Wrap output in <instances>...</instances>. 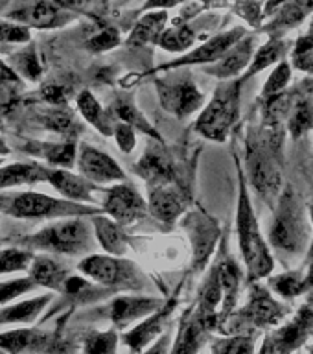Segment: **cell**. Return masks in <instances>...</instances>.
Segmentation results:
<instances>
[{
	"label": "cell",
	"mask_w": 313,
	"mask_h": 354,
	"mask_svg": "<svg viewBox=\"0 0 313 354\" xmlns=\"http://www.w3.org/2000/svg\"><path fill=\"white\" fill-rule=\"evenodd\" d=\"M21 243L30 251L37 249L57 254H82L93 249V234L83 216H72L46 225L32 236L21 240Z\"/></svg>",
	"instance_id": "1"
},
{
	"label": "cell",
	"mask_w": 313,
	"mask_h": 354,
	"mask_svg": "<svg viewBox=\"0 0 313 354\" xmlns=\"http://www.w3.org/2000/svg\"><path fill=\"white\" fill-rule=\"evenodd\" d=\"M242 177V171H240ZM238 238L242 248L243 260L247 266L249 281H256L260 277H265L273 270V259H271L264 238L260 234L258 221L254 218L251 209L247 190L243 185V177L240 179V201H238Z\"/></svg>",
	"instance_id": "2"
},
{
	"label": "cell",
	"mask_w": 313,
	"mask_h": 354,
	"mask_svg": "<svg viewBox=\"0 0 313 354\" xmlns=\"http://www.w3.org/2000/svg\"><path fill=\"white\" fill-rule=\"evenodd\" d=\"M6 214L19 220H54V218H72V216H93L99 212L96 207L76 203L70 199H59L39 192H24L10 199L4 209Z\"/></svg>",
	"instance_id": "3"
},
{
	"label": "cell",
	"mask_w": 313,
	"mask_h": 354,
	"mask_svg": "<svg viewBox=\"0 0 313 354\" xmlns=\"http://www.w3.org/2000/svg\"><path fill=\"white\" fill-rule=\"evenodd\" d=\"M238 113H240V83H221L214 98L210 100V104L205 107L196 122V129L210 140L223 142L234 122L238 120Z\"/></svg>",
	"instance_id": "4"
},
{
	"label": "cell",
	"mask_w": 313,
	"mask_h": 354,
	"mask_svg": "<svg viewBox=\"0 0 313 354\" xmlns=\"http://www.w3.org/2000/svg\"><path fill=\"white\" fill-rule=\"evenodd\" d=\"M79 271L102 286L118 290H138L142 288V275L137 266L115 254H88L79 262Z\"/></svg>",
	"instance_id": "5"
},
{
	"label": "cell",
	"mask_w": 313,
	"mask_h": 354,
	"mask_svg": "<svg viewBox=\"0 0 313 354\" xmlns=\"http://www.w3.org/2000/svg\"><path fill=\"white\" fill-rule=\"evenodd\" d=\"M303 207L295 194L286 192L278 203L276 220L271 227V242L282 251L298 253L306 242V223Z\"/></svg>",
	"instance_id": "6"
},
{
	"label": "cell",
	"mask_w": 313,
	"mask_h": 354,
	"mask_svg": "<svg viewBox=\"0 0 313 354\" xmlns=\"http://www.w3.org/2000/svg\"><path fill=\"white\" fill-rule=\"evenodd\" d=\"M275 137L264 142H249L247 166L254 188L267 201L275 198L281 188V166L276 162Z\"/></svg>",
	"instance_id": "7"
},
{
	"label": "cell",
	"mask_w": 313,
	"mask_h": 354,
	"mask_svg": "<svg viewBox=\"0 0 313 354\" xmlns=\"http://www.w3.org/2000/svg\"><path fill=\"white\" fill-rule=\"evenodd\" d=\"M157 93L160 105L177 118H187L203 105V93L193 83L192 77L173 76L157 80Z\"/></svg>",
	"instance_id": "8"
},
{
	"label": "cell",
	"mask_w": 313,
	"mask_h": 354,
	"mask_svg": "<svg viewBox=\"0 0 313 354\" xmlns=\"http://www.w3.org/2000/svg\"><path fill=\"white\" fill-rule=\"evenodd\" d=\"M102 210L116 223L126 227L148 214V203L135 188L118 183L107 190Z\"/></svg>",
	"instance_id": "9"
},
{
	"label": "cell",
	"mask_w": 313,
	"mask_h": 354,
	"mask_svg": "<svg viewBox=\"0 0 313 354\" xmlns=\"http://www.w3.org/2000/svg\"><path fill=\"white\" fill-rule=\"evenodd\" d=\"M312 328L313 310L308 306L301 308V312L293 317L292 323L276 328L275 332H271L269 336L265 337L260 354H292L306 342Z\"/></svg>",
	"instance_id": "10"
},
{
	"label": "cell",
	"mask_w": 313,
	"mask_h": 354,
	"mask_svg": "<svg viewBox=\"0 0 313 354\" xmlns=\"http://www.w3.org/2000/svg\"><path fill=\"white\" fill-rule=\"evenodd\" d=\"M77 168H79V176L85 177L93 185H105V183L126 179V174L116 165V160L91 144H82V148L77 151Z\"/></svg>",
	"instance_id": "11"
},
{
	"label": "cell",
	"mask_w": 313,
	"mask_h": 354,
	"mask_svg": "<svg viewBox=\"0 0 313 354\" xmlns=\"http://www.w3.org/2000/svg\"><path fill=\"white\" fill-rule=\"evenodd\" d=\"M184 227H187L190 240H192L193 266H196L198 271L203 270L207 260L210 259V254L214 251L218 234H220V227H218L216 220H212L209 214H205L201 210L188 216Z\"/></svg>",
	"instance_id": "12"
},
{
	"label": "cell",
	"mask_w": 313,
	"mask_h": 354,
	"mask_svg": "<svg viewBox=\"0 0 313 354\" xmlns=\"http://www.w3.org/2000/svg\"><path fill=\"white\" fill-rule=\"evenodd\" d=\"M286 315V308L278 304L275 299L271 297L267 290L260 286H254L251 290L247 306L240 312V323L245 326H271L281 323V319Z\"/></svg>",
	"instance_id": "13"
},
{
	"label": "cell",
	"mask_w": 313,
	"mask_h": 354,
	"mask_svg": "<svg viewBox=\"0 0 313 354\" xmlns=\"http://www.w3.org/2000/svg\"><path fill=\"white\" fill-rule=\"evenodd\" d=\"M138 176L148 181V187L171 185L176 181V165L166 146H148L146 153L135 166Z\"/></svg>",
	"instance_id": "14"
},
{
	"label": "cell",
	"mask_w": 313,
	"mask_h": 354,
	"mask_svg": "<svg viewBox=\"0 0 313 354\" xmlns=\"http://www.w3.org/2000/svg\"><path fill=\"white\" fill-rule=\"evenodd\" d=\"M243 37L242 28L231 30V32L221 33L218 37L210 39L205 44H201L199 48H196L190 54L182 55L181 59L171 61L168 65H162L159 71H170V68H177V66H187V65H203V63H216L220 59L221 55L225 54L227 50L234 46V44Z\"/></svg>",
	"instance_id": "15"
},
{
	"label": "cell",
	"mask_w": 313,
	"mask_h": 354,
	"mask_svg": "<svg viewBox=\"0 0 313 354\" xmlns=\"http://www.w3.org/2000/svg\"><path fill=\"white\" fill-rule=\"evenodd\" d=\"M164 304V299L138 297V295H124L116 297L111 304V321L116 328H126L135 321H140L153 314Z\"/></svg>",
	"instance_id": "16"
},
{
	"label": "cell",
	"mask_w": 313,
	"mask_h": 354,
	"mask_svg": "<svg viewBox=\"0 0 313 354\" xmlns=\"http://www.w3.org/2000/svg\"><path fill=\"white\" fill-rule=\"evenodd\" d=\"M173 308H176V297L170 299V301H164V304L157 312L149 314L148 317H144L140 325H137L133 330L127 332L126 336H124V342L129 345L133 353H142L144 348L148 347L155 337H159L162 334L166 321L171 315Z\"/></svg>",
	"instance_id": "17"
},
{
	"label": "cell",
	"mask_w": 313,
	"mask_h": 354,
	"mask_svg": "<svg viewBox=\"0 0 313 354\" xmlns=\"http://www.w3.org/2000/svg\"><path fill=\"white\" fill-rule=\"evenodd\" d=\"M184 210V199L182 194L171 185H160V187H149L148 212L162 223H173Z\"/></svg>",
	"instance_id": "18"
},
{
	"label": "cell",
	"mask_w": 313,
	"mask_h": 354,
	"mask_svg": "<svg viewBox=\"0 0 313 354\" xmlns=\"http://www.w3.org/2000/svg\"><path fill=\"white\" fill-rule=\"evenodd\" d=\"M46 181L52 187L65 196V199L76 201V203H93V190L96 185L87 181L83 176H74L72 171L65 168H48Z\"/></svg>",
	"instance_id": "19"
},
{
	"label": "cell",
	"mask_w": 313,
	"mask_h": 354,
	"mask_svg": "<svg viewBox=\"0 0 313 354\" xmlns=\"http://www.w3.org/2000/svg\"><path fill=\"white\" fill-rule=\"evenodd\" d=\"M209 330V323L203 319V315L199 314L198 310L193 308L192 312L184 315L179 334H177L176 345L170 348V354H198Z\"/></svg>",
	"instance_id": "20"
},
{
	"label": "cell",
	"mask_w": 313,
	"mask_h": 354,
	"mask_svg": "<svg viewBox=\"0 0 313 354\" xmlns=\"http://www.w3.org/2000/svg\"><path fill=\"white\" fill-rule=\"evenodd\" d=\"M30 270V279L35 282V286H44L55 292L65 290V282L68 279V270L59 260L52 259L48 254H33L32 262L28 266Z\"/></svg>",
	"instance_id": "21"
},
{
	"label": "cell",
	"mask_w": 313,
	"mask_h": 354,
	"mask_svg": "<svg viewBox=\"0 0 313 354\" xmlns=\"http://www.w3.org/2000/svg\"><path fill=\"white\" fill-rule=\"evenodd\" d=\"M91 223H93L94 236L98 238L105 253L115 254V257H122L126 253L129 248V238L120 223H116L113 218L107 214H99V212L93 214Z\"/></svg>",
	"instance_id": "22"
},
{
	"label": "cell",
	"mask_w": 313,
	"mask_h": 354,
	"mask_svg": "<svg viewBox=\"0 0 313 354\" xmlns=\"http://www.w3.org/2000/svg\"><path fill=\"white\" fill-rule=\"evenodd\" d=\"M48 345V334L39 328H15L0 334V353H39Z\"/></svg>",
	"instance_id": "23"
},
{
	"label": "cell",
	"mask_w": 313,
	"mask_h": 354,
	"mask_svg": "<svg viewBox=\"0 0 313 354\" xmlns=\"http://www.w3.org/2000/svg\"><path fill=\"white\" fill-rule=\"evenodd\" d=\"M251 54H253V39L247 37L243 41L240 39L234 46H231L220 59L216 61V65L209 66L207 72L218 77L236 76L247 66V63L251 61Z\"/></svg>",
	"instance_id": "24"
},
{
	"label": "cell",
	"mask_w": 313,
	"mask_h": 354,
	"mask_svg": "<svg viewBox=\"0 0 313 354\" xmlns=\"http://www.w3.org/2000/svg\"><path fill=\"white\" fill-rule=\"evenodd\" d=\"M46 174L48 168L39 162H13V165L0 166V190L46 181Z\"/></svg>",
	"instance_id": "25"
},
{
	"label": "cell",
	"mask_w": 313,
	"mask_h": 354,
	"mask_svg": "<svg viewBox=\"0 0 313 354\" xmlns=\"http://www.w3.org/2000/svg\"><path fill=\"white\" fill-rule=\"evenodd\" d=\"M26 151L37 155L43 160H46L48 165L59 166L65 170H70L72 166L76 165V151L77 146L72 140L66 142H30L28 144Z\"/></svg>",
	"instance_id": "26"
},
{
	"label": "cell",
	"mask_w": 313,
	"mask_h": 354,
	"mask_svg": "<svg viewBox=\"0 0 313 354\" xmlns=\"http://www.w3.org/2000/svg\"><path fill=\"white\" fill-rule=\"evenodd\" d=\"M77 109H79L83 118H85L91 126L96 127L102 135H105V137H111V135H113V131H115L113 116L98 104V100L94 98L88 91H83V93L77 96Z\"/></svg>",
	"instance_id": "27"
},
{
	"label": "cell",
	"mask_w": 313,
	"mask_h": 354,
	"mask_svg": "<svg viewBox=\"0 0 313 354\" xmlns=\"http://www.w3.org/2000/svg\"><path fill=\"white\" fill-rule=\"evenodd\" d=\"M166 21H168V15H166L164 10L144 15L137 22V26L133 28L129 44H133V46H142L146 43H157L160 33L164 32Z\"/></svg>",
	"instance_id": "28"
},
{
	"label": "cell",
	"mask_w": 313,
	"mask_h": 354,
	"mask_svg": "<svg viewBox=\"0 0 313 354\" xmlns=\"http://www.w3.org/2000/svg\"><path fill=\"white\" fill-rule=\"evenodd\" d=\"M48 295H41V297L30 299V301H22V303L11 304L8 308L0 310V325L4 323H33L43 308L48 304Z\"/></svg>",
	"instance_id": "29"
},
{
	"label": "cell",
	"mask_w": 313,
	"mask_h": 354,
	"mask_svg": "<svg viewBox=\"0 0 313 354\" xmlns=\"http://www.w3.org/2000/svg\"><path fill=\"white\" fill-rule=\"evenodd\" d=\"M113 118H118L120 122L131 126L135 131H144L146 135H151L155 140H160V137L157 135L153 127L149 126V122L140 115V111L135 107V104L131 102V98H118L115 104L111 105V113Z\"/></svg>",
	"instance_id": "30"
},
{
	"label": "cell",
	"mask_w": 313,
	"mask_h": 354,
	"mask_svg": "<svg viewBox=\"0 0 313 354\" xmlns=\"http://www.w3.org/2000/svg\"><path fill=\"white\" fill-rule=\"evenodd\" d=\"M21 19H24L33 28H55L63 26L65 22H68L70 17L65 15L59 10V6H55L54 2H37Z\"/></svg>",
	"instance_id": "31"
},
{
	"label": "cell",
	"mask_w": 313,
	"mask_h": 354,
	"mask_svg": "<svg viewBox=\"0 0 313 354\" xmlns=\"http://www.w3.org/2000/svg\"><path fill=\"white\" fill-rule=\"evenodd\" d=\"M39 122H41L46 129H50V131L59 133V135H66V137H68V135H77L76 131L82 129L76 120V115H74L66 105L44 111V113L39 115Z\"/></svg>",
	"instance_id": "32"
},
{
	"label": "cell",
	"mask_w": 313,
	"mask_h": 354,
	"mask_svg": "<svg viewBox=\"0 0 313 354\" xmlns=\"http://www.w3.org/2000/svg\"><path fill=\"white\" fill-rule=\"evenodd\" d=\"M196 41V33L188 26L170 28L160 33V37L157 39V43L160 44V48L168 50V52H182V50L190 48Z\"/></svg>",
	"instance_id": "33"
},
{
	"label": "cell",
	"mask_w": 313,
	"mask_h": 354,
	"mask_svg": "<svg viewBox=\"0 0 313 354\" xmlns=\"http://www.w3.org/2000/svg\"><path fill=\"white\" fill-rule=\"evenodd\" d=\"M287 126L293 137L298 138L304 133H308L313 126V111L308 102H297L292 105L287 115Z\"/></svg>",
	"instance_id": "34"
},
{
	"label": "cell",
	"mask_w": 313,
	"mask_h": 354,
	"mask_svg": "<svg viewBox=\"0 0 313 354\" xmlns=\"http://www.w3.org/2000/svg\"><path fill=\"white\" fill-rule=\"evenodd\" d=\"M32 259L33 251H30V249H2V251H0V275L28 270V266H30Z\"/></svg>",
	"instance_id": "35"
},
{
	"label": "cell",
	"mask_w": 313,
	"mask_h": 354,
	"mask_svg": "<svg viewBox=\"0 0 313 354\" xmlns=\"http://www.w3.org/2000/svg\"><path fill=\"white\" fill-rule=\"evenodd\" d=\"M212 354H254V339L245 334L221 337L212 343Z\"/></svg>",
	"instance_id": "36"
},
{
	"label": "cell",
	"mask_w": 313,
	"mask_h": 354,
	"mask_svg": "<svg viewBox=\"0 0 313 354\" xmlns=\"http://www.w3.org/2000/svg\"><path fill=\"white\" fill-rule=\"evenodd\" d=\"M310 11H313V0H290V2H284L281 15L276 19V26H295L308 15Z\"/></svg>",
	"instance_id": "37"
},
{
	"label": "cell",
	"mask_w": 313,
	"mask_h": 354,
	"mask_svg": "<svg viewBox=\"0 0 313 354\" xmlns=\"http://www.w3.org/2000/svg\"><path fill=\"white\" fill-rule=\"evenodd\" d=\"M282 54H284V44L281 43V41H269V43L265 44V46H262L260 48V52L256 55H254L253 63H251V66H249L247 74H245V77H251L254 76L256 72L264 71L265 66L273 65V63H276V61L281 59Z\"/></svg>",
	"instance_id": "38"
},
{
	"label": "cell",
	"mask_w": 313,
	"mask_h": 354,
	"mask_svg": "<svg viewBox=\"0 0 313 354\" xmlns=\"http://www.w3.org/2000/svg\"><path fill=\"white\" fill-rule=\"evenodd\" d=\"M118 336L115 330L94 332L85 342V354H116Z\"/></svg>",
	"instance_id": "39"
},
{
	"label": "cell",
	"mask_w": 313,
	"mask_h": 354,
	"mask_svg": "<svg viewBox=\"0 0 313 354\" xmlns=\"http://www.w3.org/2000/svg\"><path fill=\"white\" fill-rule=\"evenodd\" d=\"M33 288H35V282L32 279H17V281L0 282V304L11 303L13 299L32 292Z\"/></svg>",
	"instance_id": "40"
},
{
	"label": "cell",
	"mask_w": 313,
	"mask_h": 354,
	"mask_svg": "<svg viewBox=\"0 0 313 354\" xmlns=\"http://www.w3.org/2000/svg\"><path fill=\"white\" fill-rule=\"evenodd\" d=\"M290 76H292L290 65H287V63H281L278 68H275V72L271 74L269 80L265 82L262 96H264V98H271V96H275V94H281L282 88L286 87L287 82H290Z\"/></svg>",
	"instance_id": "41"
},
{
	"label": "cell",
	"mask_w": 313,
	"mask_h": 354,
	"mask_svg": "<svg viewBox=\"0 0 313 354\" xmlns=\"http://www.w3.org/2000/svg\"><path fill=\"white\" fill-rule=\"evenodd\" d=\"M304 286H306V282L298 275H293V273L273 279V288L284 297H295V295L303 292Z\"/></svg>",
	"instance_id": "42"
},
{
	"label": "cell",
	"mask_w": 313,
	"mask_h": 354,
	"mask_svg": "<svg viewBox=\"0 0 313 354\" xmlns=\"http://www.w3.org/2000/svg\"><path fill=\"white\" fill-rule=\"evenodd\" d=\"M118 43H120V35L115 28H105L88 41V48L94 52H104V50L115 48Z\"/></svg>",
	"instance_id": "43"
},
{
	"label": "cell",
	"mask_w": 313,
	"mask_h": 354,
	"mask_svg": "<svg viewBox=\"0 0 313 354\" xmlns=\"http://www.w3.org/2000/svg\"><path fill=\"white\" fill-rule=\"evenodd\" d=\"M17 63H19V71L21 74H24L30 80H37L41 76V65H39V59L35 57L32 48L24 50L22 54H19L17 57Z\"/></svg>",
	"instance_id": "44"
},
{
	"label": "cell",
	"mask_w": 313,
	"mask_h": 354,
	"mask_svg": "<svg viewBox=\"0 0 313 354\" xmlns=\"http://www.w3.org/2000/svg\"><path fill=\"white\" fill-rule=\"evenodd\" d=\"M295 65L301 71L313 72V39H303L297 46L295 54Z\"/></svg>",
	"instance_id": "45"
},
{
	"label": "cell",
	"mask_w": 313,
	"mask_h": 354,
	"mask_svg": "<svg viewBox=\"0 0 313 354\" xmlns=\"http://www.w3.org/2000/svg\"><path fill=\"white\" fill-rule=\"evenodd\" d=\"M113 135L116 137V142L122 148L124 153H129L133 148H135V142H137V137H135V129L131 126H127L124 122L120 124H115V131Z\"/></svg>",
	"instance_id": "46"
},
{
	"label": "cell",
	"mask_w": 313,
	"mask_h": 354,
	"mask_svg": "<svg viewBox=\"0 0 313 354\" xmlns=\"http://www.w3.org/2000/svg\"><path fill=\"white\" fill-rule=\"evenodd\" d=\"M26 28L15 24H0V43H24L28 41Z\"/></svg>",
	"instance_id": "47"
},
{
	"label": "cell",
	"mask_w": 313,
	"mask_h": 354,
	"mask_svg": "<svg viewBox=\"0 0 313 354\" xmlns=\"http://www.w3.org/2000/svg\"><path fill=\"white\" fill-rule=\"evenodd\" d=\"M55 6L65 8L72 11H87V13H96L102 6V0H54Z\"/></svg>",
	"instance_id": "48"
},
{
	"label": "cell",
	"mask_w": 313,
	"mask_h": 354,
	"mask_svg": "<svg viewBox=\"0 0 313 354\" xmlns=\"http://www.w3.org/2000/svg\"><path fill=\"white\" fill-rule=\"evenodd\" d=\"M43 98L52 105H66V88L61 85H44L43 87Z\"/></svg>",
	"instance_id": "49"
},
{
	"label": "cell",
	"mask_w": 313,
	"mask_h": 354,
	"mask_svg": "<svg viewBox=\"0 0 313 354\" xmlns=\"http://www.w3.org/2000/svg\"><path fill=\"white\" fill-rule=\"evenodd\" d=\"M170 347H171L170 334H164V336L157 339V343L151 345V348H149L148 353H144V354H170Z\"/></svg>",
	"instance_id": "50"
},
{
	"label": "cell",
	"mask_w": 313,
	"mask_h": 354,
	"mask_svg": "<svg viewBox=\"0 0 313 354\" xmlns=\"http://www.w3.org/2000/svg\"><path fill=\"white\" fill-rule=\"evenodd\" d=\"M177 2H181V0H149L146 4V10H149V8H171Z\"/></svg>",
	"instance_id": "51"
},
{
	"label": "cell",
	"mask_w": 313,
	"mask_h": 354,
	"mask_svg": "<svg viewBox=\"0 0 313 354\" xmlns=\"http://www.w3.org/2000/svg\"><path fill=\"white\" fill-rule=\"evenodd\" d=\"M286 0H267V6H265V11L267 13H271L273 10H276V8H281L282 4H284Z\"/></svg>",
	"instance_id": "52"
},
{
	"label": "cell",
	"mask_w": 313,
	"mask_h": 354,
	"mask_svg": "<svg viewBox=\"0 0 313 354\" xmlns=\"http://www.w3.org/2000/svg\"><path fill=\"white\" fill-rule=\"evenodd\" d=\"M10 153V148H8V144H6V140L2 137H0V155H6Z\"/></svg>",
	"instance_id": "53"
},
{
	"label": "cell",
	"mask_w": 313,
	"mask_h": 354,
	"mask_svg": "<svg viewBox=\"0 0 313 354\" xmlns=\"http://www.w3.org/2000/svg\"><path fill=\"white\" fill-rule=\"evenodd\" d=\"M8 203H10V199H8V198H0V210L6 209V207H8Z\"/></svg>",
	"instance_id": "54"
},
{
	"label": "cell",
	"mask_w": 313,
	"mask_h": 354,
	"mask_svg": "<svg viewBox=\"0 0 313 354\" xmlns=\"http://www.w3.org/2000/svg\"><path fill=\"white\" fill-rule=\"evenodd\" d=\"M308 281L312 282V284H313V266H312V271H310V277H308Z\"/></svg>",
	"instance_id": "55"
},
{
	"label": "cell",
	"mask_w": 313,
	"mask_h": 354,
	"mask_svg": "<svg viewBox=\"0 0 313 354\" xmlns=\"http://www.w3.org/2000/svg\"><path fill=\"white\" fill-rule=\"evenodd\" d=\"M2 129H4V122L0 120V131H2Z\"/></svg>",
	"instance_id": "56"
},
{
	"label": "cell",
	"mask_w": 313,
	"mask_h": 354,
	"mask_svg": "<svg viewBox=\"0 0 313 354\" xmlns=\"http://www.w3.org/2000/svg\"><path fill=\"white\" fill-rule=\"evenodd\" d=\"M312 214H313V210H312Z\"/></svg>",
	"instance_id": "57"
},
{
	"label": "cell",
	"mask_w": 313,
	"mask_h": 354,
	"mask_svg": "<svg viewBox=\"0 0 313 354\" xmlns=\"http://www.w3.org/2000/svg\"><path fill=\"white\" fill-rule=\"evenodd\" d=\"M312 354H313V351H312Z\"/></svg>",
	"instance_id": "58"
},
{
	"label": "cell",
	"mask_w": 313,
	"mask_h": 354,
	"mask_svg": "<svg viewBox=\"0 0 313 354\" xmlns=\"http://www.w3.org/2000/svg\"><path fill=\"white\" fill-rule=\"evenodd\" d=\"M4 354H6V353H4Z\"/></svg>",
	"instance_id": "59"
}]
</instances>
